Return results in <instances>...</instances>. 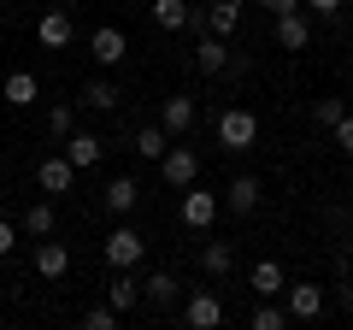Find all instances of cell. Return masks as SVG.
<instances>
[{
    "mask_svg": "<svg viewBox=\"0 0 353 330\" xmlns=\"http://www.w3.org/2000/svg\"><path fill=\"white\" fill-rule=\"evenodd\" d=\"M212 136L224 153H248L253 142H259V118L248 113V106H224V113L212 118Z\"/></svg>",
    "mask_w": 353,
    "mask_h": 330,
    "instance_id": "obj_1",
    "label": "cell"
},
{
    "mask_svg": "<svg viewBox=\"0 0 353 330\" xmlns=\"http://www.w3.org/2000/svg\"><path fill=\"white\" fill-rule=\"evenodd\" d=\"M101 254H106V266H112V271H136L141 266V260H148V236H141V230L136 224H112V230H106V242H101Z\"/></svg>",
    "mask_w": 353,
    "mask_h": 330,
    "instance_id": "obj_2",
    "label": "cell"
},
{
    "mask_svg": "<svg viewBox=\"0 0 353 330\" xmlns=\"http://www.w3.org/2000/svg\"><path fill=\"white\" fill-rule=\"evenodd\" d=\"M159 177L171 183L176 195H183V189H189V183H201V153H194L189 142H171V148L159 153Z\"/></svg>",
    "mask_w": 353,
    "mask_h": 330,
    "instance_id": "obj_3",
    "label": "cell"
},
{
    "mask_svg": "<svg viewBox=\"0 0 353 330\" xmlns=\"http://www.w3.org/2000/svg\"><path fill=\"white\" fill-rule=\"evenodd\" d=\"M218 213H224V195H218V189H201V183H189L183 201H176V218H183L189 230H206Z\"/></svg>",
    "mask_w": 353,
    "mask_h": 330,
    "instance_id": "obj_4",
    "label": "cell"
},
{
    "mask_svg": "<svg viewBox=\"0 0 353 330\" xmlns=\"http://www.w3.org/2000/svg\"><path fill=\"white\" fill-rule=\"evenodd\" d=\"M194 124H201V106H194V95H183V89H176L171 101H159V130H165L171 142H183Z\"/></svg>",
    "mask_w": 353,
    "mask_h": 330,
    "instance_id": "obj_5",
    "label": "cell"
},
{
    "mask_svg": "<svg viewBox=\"0 0 353 330\" xmlns=\"http://www.w3.org/2000/svg\"><path fill=\"white\" fill-rule=\"evenodd\" d=\"M88 59L106 65V71H112V65H124V59H130V36H124L118 24H101L94 36H88Z\"/></svg>",
    "mask_w": 353,
    "mask_h": 330,
    "instance_id": "obj_6",
    "label": "cell"
},
{
    "mask_svg": "<svg viewBox=\"0 0 353 330\" xmlns=\"http://www.w3.org/2000/svg\"><path fill=\"white\" fill-rule=\"evenodd\" d=\"M283 307H289L294 324H312V318L330 307V295L318 289V283H289V289H283Z\"/></svg>",
    "mask_w": 353,
    "mask_h": 330,
    "instance_id": "obj_7",
    "label": "cell"
},
{
    "mask_svg": "<svg viewBox=\"0 0 353 330\" xmlns=\"http://www.w3.org/2000/svg\"><path fill=\"white\" fill-rule=\"evenodd\" d=\"M71 183H77V165L65 159V153L36 159V189H41V195H71Z\"/></svg>",
    "mask_w": 353,
    "mask_h": 330,
    "instance_id": "obj_8",
    "label": "cell"
},
{
    "mask_svg": "<svg viewBox=\"0 0 353 330\" xmlns=\"http://www.w3.org/2000/svg\"><path fill=\"white\" fill-rule=\"evenodd\" d=\"M218 195H224V206H230V213H241V218H248V213H259V201H265V183L253 177V171H241V177H230Z\"/></svg>",
    "mask_w": 353,
    "mask_h": 330,
    "instance_id": "obj_9",
    "label": "cell"
},
{
    "mask_svg": "<svg viewBox=\"0 0 353 330\" xmlns=\"http://www.w3.org/2000/svg\"><path fill=\"white\" fill-rule=\"evenodd\" d=\"M71 36H77V24H71V12H65V6H48V12L36 18V41H41L48 53L71 48Z\"/></svg>",
    "mask_w": 353,
    "mask_h": 330,
    "instance_id": "obj_10",
    "label": "cell"
},
{
    "mask_svg": "<svg viewBox=\"0 0 353 330\" xmlns=\"http://www.w3.org/2000/svg\"><path fill=\"white\" fill-rule=\"evenodd\" d=\"M65 159H71L77 165V171H94V165H101L106 159V142L101 136H94V130H71V136H65Z\"/></svg>",
    "mask_w": 353,
    "mask_h": 330,
    "instance_id": "obj_11",
    "label": "cell"
},
{
    "mask_svg": "<svg viewBox=\"0 0 353 330\" xmlns=\"http://www.w3.org/2000/svg\"><path fill=\"white\" fill-rule=\"evenodd\" d=\"M183 324H189V330H212V324H224V301H218L212 289H194L189 301H183Z\"/></svg>",
    "mask_w": 353,
    "mask_h": 330,
    "instance_id": "obj_12",
    "label": "cell"
},
{
    "mask_svg": "<svg viewBox=\"0 0 353 330\" xmlns=\"http://www.w3.org/2000/svg\"><path fill=\"white\" fill-rule=\"evenodd\" d=\"M241 6H248V0H212V6H206V12H201V30H206V36H236V30H241Z\"/></svg>",
    "mask_w": 353,
    "mask_h": 330,
    "instance_id": "obj_13",
    "label": "cell"
},
{
    "mask_svg": "<svg viewBox=\"0 0 353 330\" xmlns=\"http://www.w3.org/2000/svg\"><path fill=\"white\" fill-rule=\"evenodd\" d=\"M118 101H124V89H118L112 77H88L83 89H77V106H88V113H118Z\"/></svg>",
    "mask_w": 353,
    "mask_h": 330,
    "instance_id": "obj_14",
    "label": "cell"
},
{
    "mask_svg": "<svg viewBox=\"0 0 353 330\" xmlns=\"http://www.w3.org/2000/svg\"><path fill=\"white\" fill-rule=\"evenodd\" d=\"M277 48L283 53H306V48H312V18H306V6L277 18Z\"/></svg>",
    "mask_w": 353,
    "mask_h": 330,
    "instance_id": "obj_15",
    "label": "cell"
},
{
    "mask_svg": "<svg viewBox=\"0 0 353 330\" xmlns=\"http://www.w3.org/2000/svg\"><path fill=\"white\" fill-rule=\"evenodd\" d=\"M101 206H106L112 218H130V213L141 206V183H136V177H112V183L101 189Z\"/></svg>",
    "mask_w": 353,
    "mask_h": 330,
    "instance_id": "obj_16",
    "label": "cell"
},
{
    "mask_svg": "<svg viewBox=\"0 0 353 330\" xmlns=\"http://www.w3.org/2000/svg\"><path fill=\"white\" fill-rule=\"evenodd\" d=\"M248 289L259 295V301H283V289H289V271H283L277 260H259V266L248 271Z\"/></svg>",
    "mask_w": 353,
    "mask_h": 330,
    "instance_id": "obj_17",
    "label": "cell"
},
{
    "mask_svg": "<svg viewBox=\"0 0 353 330\" xmlns=\"http://www.w3.org/2000/svg\"><path fill=\"white\" fill-rule=\"evenodd\" d=\"M65 271H71V248H65V242H53V236H41V242H36V278L59 283Z\"/></svg>",
    "mask_w": 353,
    "mask_h": 330,
    "instance_id": "obj_18",
    "label": "cell"
},
{
    "mask_svg": "<svg viewBox=\"0 0 353 330\" xmlns=\"http://www.w3.org/2000/svg\"><path fill=\"white\" fill-rule=\"evenodd\" d=\"M194 71L201 77H224L230 71V41L224 36H201L194 41Z\"/></svg>",
    "mask_w": 353,
    "mask_h": 330,
    "instance_id": "obj_19",
    "label": "cell"
},
{
    "mask_svg": "<svg viewBox=\"0 0 353 330\" xmlns=\"http://www.w3.org/2000/svg\"><path fill=\"white\" fill-rule=\"evenodd\" d=\"M176 295H183V283H176V271H153V278H141V301L159 307V313H171Z\"/></svg>",
    "mask_w": 353,
    "mask_h": 330,
    "instance_id": "obj_20",
    "label": "cell"
},
{
    "mask_svg": "<svg viewBox=\"0 0 353 330\" xmlns=\"http://www.w3.org/2000/svg\"><path fill=\"white\" fill-rule=\"evenodd\" d=\"M106 301H112L118 307V313H136V307H141V278H136V271H118V278L112 283H106Z\"/></svg>",
    "mask_w": 353,
    "mask_h": 330,
    "instance_id": "obj_21",
    "label": "cell"
},
{
    "mask_svg": "<svg viewBox=\"0 0 353 330\" xmlns=\"http://www.w3.org/2000/svg\"><path fill=\"white\" fill-rule=\"evenodd\" d=\"M148 12H153V24H159V30H189V24H201L189 0H153Z\"/></svg>",
    "mask_w": 353,
    "mask_h": 330,
    "instance_id": "obj_22",
    "label": "cell"
},
{
    "mask_svg": "<svg viewBox=\"0 0 353 330\" xmlns=\"http://www.w3.org/2000/svg\"><path fill=\"white\" fill-rule=\"evenodd\" d=\"M36 95H41L36 71H12L6 83H0V101H6V106H36Z\"/></svg>",
    "mask_w": 353,
    "mask_h": 330,
    "instance_id": "obj_23",
    "label": "cell"
},
{
    "mask_svg": "<svg viewBox=\"0 0 353 330\" xmlns=\"http://www.w3.org/2000/svg\"><path fill=\"white\" fill-rule=\"evenodd\" d=\"M165 148H171V136H165L159 124H141L136 136H130V153H136V159H153V165H159V153H165Z\"/></svg>",
    "mask_w": 353,
    "mask_h": 330,
    "instance_id": "obj_24",
    "label": "cell"
},
{
    "mask_svg": "<svg viewBox=\"0 0 353 330\" xmlns=\"http://www.w3.org/2000/svg\"><path fill=\"white\" fill-rule=\"evenodd\" d=\"M201 271L206 278H230V271H236V248H230V242H206L201 248Z\"/></svg>",
    "mask_w": 353,
    "mask_h": 330,
    "instance_id": "obj_25",
    "label": "cell"
},
{
    "mask_svg": "<svg viewBox=\"0 0 353 330\" xmlns=\"http://www.w3.org/2000/svg\"><path fill=\"white\" fill-rule=\"evenodd\" d=\"M59 230V213H53V201H30V213H24V236H53Z\"/></svg>",
    "mask_w": 353,
    "mask_h": 330,
    "instance_id": "obj_26",
    "label": "cell"
},
{
    "mask_svg": "<svg viewBox=\"0 0 353 330\" xmlns=\"http://www.w3.org/2000/svg\"><path fill=\"white\" fill-rule=\"evenodd\" d=\"M248 324H253V330H289L294 318H289V307H277V301H259V307L248 313Z\"/></svg>",
    "mask_w": 353,
    "mask_h": 330,
    "instance_id": "obj_27",
    "label": "cell"
},
{
    "mask_svg": "<svg viewBox=\"0 0 353 330\" xmlns=\"http://www.w3.org/2000/svg\"><path fill=\"white\" fill-rule=\"evenodd\" d=\"M341 118H347V101H336V95H324V101L312 106V124H318V130H336Z\"/></svg>",
    "mask_w": 353,
    "mask_h": 330,
    "instance_id": "obj_28",
    "label": "cell"
},
{
    "mask_svg": "<svg viewBox=\"0 0 353 330\" xmlns=\"http://www.w3.org/2000/svg\"><path fill=\"white\" fill-rule=\"evenodd\" d=\"M71 130H77V106H71V101H59V106L48 113V136H53V142H65Z\"/></svg>",
    "mask_w": 353,
    "mask_h": 330,
    "instance_id": "obj_29",
    "label": "cell"
},
{
    "mask_svg": "<svg viewBox=\"0 0 353 330\" xmlns=\"http://www.w3.org/2000/svg\"><path fill=\"white\" fill-rule=\"evenodd\" d=\"M118 318H124V313H118L112 301H101V307H88V313H83V330H118Z\"/></svg>",
    "mask_w": 353,
    "mask_h": 330,
    "instance_id": "obj_30",
    "label": "cell"
},
{
    "mask_svg": "<svg viewBox=\"0 0 353 330\" xmlns=\"http://www.w3.org/2000/svg\"><path fill=\"white\" fill-rule=\"evenodd\" d=\"M336 307H341V313H353V266H347V278L336 283Z\"/></svg>",
    "mask_w": 353,
    "mask_h": 330,
    "instance_id": "obj_31",
    "label": "cell"
},
{
    "mask_svg": "<svg viewBox=\"0 0 353 330\" xmlns=\"http://www.w3.org/2000/svg\"><path fill=\"white\" fill-rule=\"evenodd\" d=\"M336 148H341V153H353V113L336 124Z\"/></svg>",
    "mask_w": 353,
    "mask_h": 330,
    "instance_id": "obj_32",
    "label": "cell"
},
{
    "mask_svg": "<svg viewBox=\"0 0 353 330\" xmlns=\"http://www.w3.org/2000/svg\"><path fill=\"white\" fill-rule=\"evenodd\" d=\"M12 248H18V224H6V218H0V260L12 254Z\"/></svg>",
    "mask_w": 353,
    "mask_h": 330,
    "instance_id": "obj_33",
    "label": "cell"
},
{
    "mask_svg": "<svg viewBox=\"0 0 353 330\" xmlns=\"http://www.w3.org/2000/svg\"><path fill=\"white\" fill-rule=\"evenodd\" d=\"M301 6H306V12H318V18H336L341 12V0H301Z\"/></svg>",
    "mask_w": 353,
    "mask_h": 330,
    "instance_id": "obj_34",
    "label": "cell"
},
{
    "mask_svg": "<svg viewBox=\"0 0 353 330\" xmlns=\"http://www.w3.org/2000/svg\"><path fill=\"white\" fill-rule=\"evenodd\" d=\"M259 6H265L271 18H283V12H301V0H259Z\"/></svg>",
    "mask_w": 353,
    "mask_h": 330,
    "instance_id": "obj_35",
    "label": "cell"
},
{
    "mask_svg": "<svg viewBox=\"0 0 353 330\" xmlns=\"http://www.w3.org/2000/svg\"><path fill=\"white\" fill-rule=\"evenodd\" d=\"M347 266H353V236H347Z\"/></svg>",
    "mask_w": 353,
    "mask_h": 330,
    "instance_id": "obj_36",
    "label": "cell"
}]
</instances>
